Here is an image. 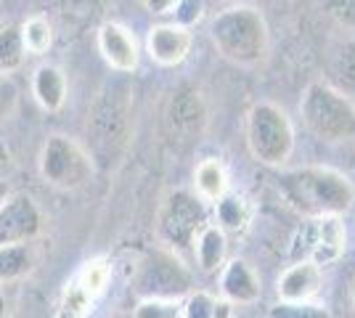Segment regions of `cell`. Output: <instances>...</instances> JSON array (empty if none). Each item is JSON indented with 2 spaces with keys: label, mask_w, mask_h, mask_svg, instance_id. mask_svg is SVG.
<instances>
[{
  "label": "cell",
  "mask_w": 355,
  "mask_h": 318,
  "mask_svg": "<svg viewBox=\"0 0 355 318\" xmlns=\"http://www.w3.org/2000/svg\"><path fill=\"white\" fill-rule=\"evenodd\" d=\"M276 186L284 202L302 218H342L355 204L353 181L337 167L305 165L282 170Z\"/></svg>",
  "instance_id": "1"
},
{
  "label": "cell",
  "mask_w": 355,
  "mask_h": 318,
  "mask_svg": "<svg viewBox=\"0 0 355 318\" xmlns=\"http://www.w3.org/2000/svg\"><path fill=\"white\" fill-rule=\"evenodd\" d=\"M209 40L225 61L257 69L270 56V30L254 6H231L212 19Z\"/></svg>",
  "instance_id": "2"
},
{
  "label": "cell",
  "mask_w": 355,
  "mask_h": 318,
  "mask_svg": "<svg viewBox=\"0 0 355 318\" xmlns=\"http://www.w3.org/2000/svg\"><path fill=\"white\" fill-rule=\"evenodd\" d=\"M300 114L313 136L329 143L355 141V101L337 85L315 80L300 98Z\"/></svg>",
  "instance_id": "3"
},
{
  "label": "cell",
  "mask_w": 355,
  "mask_h": 318,
  "mask_svg": "<svg viewBox=\"0 0 355 318\" xmlns=\"http://www.w3.org/2000/svg\"><path fill=\"white\" fill-rule=\"evenodd\" d=\"M130 93L128 88L119 85H109L90 109L88 114V138L90 146L88 152L96 159L112 162L117 159L128 136H130Z\"/></svg>",
  "instance_id": "4"
},
{
  "label": "cell",
  "mask_w": 355,
  "mask_h": 318,
  "mask_svg": "<svg viewBox=\"0 0 355 318\" xmlns=\"http://www.w3.org/2000/svg\"><path fill=\"white\" fill-rule=\"evenodd\" d=\"M247 149L266 167H284L295 152V125L279 104L257 101L247 112Z\"/></svg>",
  "instance_id": "5"
},
{
  "label": "cell",
  "mask_w": 355,
  "mask_h": 318,
  "mask_svg": "<svg viewBox=\"0 0 355 318\" xmlns=\"http://www.w3.org/2000/svg\"><path fill=\"white\" fill-rule=\"evenodd\" d=\"M37 167L48 186H53L59 191H77L93 178L96 162L80 141L56 133L43 143Z\"/></svg>",
  "instance_id": "6"
},
{
  "label": "cell",
  "mask_w": 355,
  "mask_h": 318,
  "mask_svg": "<svg viewBox=\"0 0 355 318\" xmlns=\"http://www.w3.org/2000/svg\"><path fill=\"white\" fill-rule=\"evenodd\" d=\"M347 249V231L342 218H302L300 228L289 244V260L292 263H315L329 265L337 263Z\"/></svg>",
  "instance_id": "7"
},
{
  "label": "cell",
  "mask_w": 355,
  "mask_h": 318,
  "mask_svg": "<svg viewBox=\"0 0 355 318\" xmlns=\"http://www.w3.org/2000/svg\"><path fill=\"white\" fill-rule=\"evenodd\" d=\"M205 226H207V204L186 188L170 191L157 212V233L173 249L191 247L193 236Z\"/></svg>",
  "instance_id": "8"
},
{
  "label": "cell",
  "mask_w": 355,
  "mask_h": 318,
  "mask_svg": "<svg viewBox=\"0 0 355 318\" xmlns=\"http://www.w3.org/2000/svg\"><path fill=\"white\" fill-rule=\"evenodd\" d=\"M43 231V212L27 194H11L0 204V247L30 244Z\"/></svg>",
  "instance_id": "9"
},
{
  "label": "cell",
  "mask_w": 355,
  "mask_h": 318,
  "mask_svg": "<svg viewBox=\"0 0 355 318\" xmlns=\"http://www.w3.org/2000/svg\"><path fill=\"white\" fill-rule=\"evenodd\" d=\"M109 279H112V265L106 263V258H93L88 263H83L77 276L67 284L61 310L69 316L83 318L93 308V303L106 292Z\"/></svg>",
  "instance_id": "10"
},
{
  "label": "cell",
  "mask_w": 355,
  "mask_h": 318,
  "mask_svg": "<svg viewBox=\"0 0 355 318\" xmlns=\"http://www.w3.org/2000/svg\"><path fill=\"white\" fill-rule=\"evenodd\" d=\"M164 117H167V130H170L173 138H178V141H193V138H199L205 133L209 120L205 96L196 91V88H191V85L180 88V91L173 93Z\"/></svg>",
  "instance_id": "11"
},
{
  "label": "cell",
  "mask_w": 355,
  "mask_h": 318,
  "mask_svg": "<svg viewBox=\"0 0 355 318\" xmlns=\"http://www.w3.org/2000/svg\"><path fill=\"white\" fill-rule=\"evenodd\" d=\"M191 289V276L170 255H151L138 273L141 297H180Z\"/></svg>",
  "instance_id": "12"
},
{
  "label": "cell",
  "mask_w": 355,
  "mask_h": 318,
  "mask_svg": "<svg viewBox=\"0 0 355 318\" xmlns=\"http://www.w3.org/2000/svg\"><path fill=\"white\" fill-rule=\"evenodd\" d=\"M96 46L101 59L119 75H130L138 69L141 61V48L135 35L119 21H104L96 32Z\"/></svg>",
  "instance_id": "13"
},
{
  "label": "cell",
  "mask_w": 355,
  "mask_h": 318,
  "mask_svg": "<svg viewBox=\"0 0 355 318\" xmlns=\"http://www.w3.org/2000/svg\"><path fill=\"white\" fill-rule=\"evenodd\" d=\"M193 48V35L189 27L175 21L154 24L146 35V53L159 67H180Z\"/></svg>",
  "instance_id": "14"
},
{
  "label": "cell",
  "mask_w": 355,
  "mask_h": 318,
  "mask_svg": "<svg viewBox=\"0 0 355 318\" xmlns=\"http://www.w3.org/2000/svg\"><path fill=\"white\" fill-rule=\"evenodd\" d=\"M324 287V271L315 263H292L276 279V294L282 303H311Z\"/></svg>",
  "instance_id": "15"
},
{
  "label": "cell",
  "mask_w": 355,
  "mask_h": 318,
  "mask_svg": "<svg viewBox=\"0 0 355 318\" xmlns=\"http://www.w3.org/2000/svg\"><path fill=\"white\" fill-rule=\"evenodd\" d=\"M260 276L250 263L241 258L225 260L220 268V297H225L231 305H252L260 300Z\"/></svg>",
  "instance_id": "16"
},
{
  "label": "cell",
  "mask_w": 355,
  "mask_h": 318,
  "mask_svg": "<svg viewBox=\"0 0 355 318\" xmlns=\"http://www.w3.org/2000/svg\"><path fill=\"white\" fill-rule=\"evenodd\" d=\"M67 93H69L67 75L56 64H40L32 72V96L43 112H51V114L59 112L67 104Z\"/></svg>",
  "instance_id": "17"
},
{
  "label": "cell",
  "mask_w": 355,
  "mask_h": 318,
  "mask_svg": "<svg viewBox=\"0 0 355 318\" xmlns=\"http://www.w3.org/2000/svg\"><path fill=\"white\" fill-rule=\"evenodd\" d=\"M193 258H196V265L205 273H218L225 265V258H228V236L220 226L215 223H207L202 228L191 242Z\"/></svg>",
  "instance_id": "18"
},
{
  "label": "cell",
  "mask_w": 355,
  "mask_h": 318,
  "mask_svg": "<svg viewBox=\"0 0 355 318\" xmlns=\"http://www.w3.org/2000/svg\"><path fill=\"white\" fill-rule=\"evenodd\" d=\"M228 191V170L218 157H205L193 170V194L207 202H218Z\"/></svg>",
  "instance_id": "19"
},
{
  "label": "cell",
  "mask_w": 355,
  "mask_h": 318,
  "mask_svg": "<svg viewBox=\"0 0 355 318\" xmlns=\"http://www.w3.org/2000/svg\"><path fill=\"white\" fill-rule=\"evenodd\" d=\"M215 218H218L215 226H220L225 233H228V231H231V233H241V231H247V226H250V220H252V204L247 202V197L225 191V194L215 202Z\"/></svg>",
  "instance_id": "20"
},
{
  "label": "cell",
  "mask_w": 355,
  "mask_h": 318,
  "mask_svg": "<svg viewBox=\"0 0 355 318\" xmlns=\"http://www.w3.org/2000/svg\"><path fill=\"white\" fill-rule=\"evenodd\" d=\"M35 268V249L30 244H8L0 247V284H11L24 276H30Z\"/></svg>",
  "instance_id": "21"
},
{
  "label": "cell",
  "mask_w": 355,
  "mask_h": 318,
  "mask_svg": "<svg viewBox=\"0 0 355 318\" xmlns=\"http://www.w3.org/2000/svg\"><path fill=\"white\" fill-rule=\"evenodd\" d=\"M183 318H234V305L215 292L196 289L183 300Z\"/></svg>",
  "instance_id": "22"
},
{
  "label": "cell",
  "mask_w": 355,
  "mask_h": 318,
  "mask_svg": "<svg viewBox=\"0 0 355 318\" xmlns=\"http://www.w3.org/2000/svg\"><path fill=\"white\" fill-rule=\"evenodd\" d=\"M19 32H21V43H24L27 56H43L53 46V27L40 14L30 16L24 24H19Z\"/></svg>",
  "instance_id": "23"
},
{
  "label": "cell",
  "mask_w": 355,
  "mask_h": 318,
  "mask_svg": "<svg viewBox=\"0 0 355 318\" xmlns=\"http://www.w3.org/2000/svg\"><path fill=\"white\" fill-rule=\"evenodd\" d=\"M27 56L24 43H21V32L14 21H3L0 24V72L11 75L21 67V61Z\"/></svg>",
  "instance_id": "24"
},
{
  "label": "cell",
  "mask_w": 355,
  "mask_h": 318,
  "mask_svg": "<svg viewBox=\"0 0 355 318\" xmlns=\"http://www.w3.org/2000/svg\"><path fill=\"white\" fill-rule=\"evenodd\" d=\"M133 318H183V303L180 297H141Z\"/></svg>",
  "instance_id": "25"
},
{
  "label": "cell",
  "mask_w": 355,
  "mask_h": 318,
  "mask_svg": "<svg viewBox=\"0 0 355 318\" xmlns=\"http://www.w3.org/2000/svg\"><path fill=\"white\" fill-rule=\"evenodd\" d=\"M268 318H331L329 308L318 303H279L268 310Z\"/></svg>",
  "instance_id": "26"
},
{
  "label": "cell",
  "mask_w": 355,
  "mask_h": 318,
  "mask_svg": "<svg viewBox=\"0 0 355 318\" xmlns=\"http://www.w3.org/2000/svg\"><path fill=\"white\" fill-rule=\"evenodd\" d=\"M16 109H19V85L11 75L0 72V125L11 120Z\"/></svg>",
  "instance_id": "27"
},
{
  "label": "cell",
  "mask_w": 355,
  "mask_h": 318,
  "mask_svg": "<svg viewBox=\"0 0 355 318\" xmlns=\"http://www.w3.org/2000/svg\"><path fill=\"white\" fill-rule=\"evenodd\" d=\"M334 72L340 77V82L345 85V93L350 96V91H355V40L342 48V53L337 56Z\"/></svg>",
  "instance_id": "28"
},
{
  "label": "cell",
  "mask_w": 355,
  "mask_h": 318,
  "mask_svg": "<svg viewBox=\"0 0 355 318\" xmlns=\"http://www.w3.org/2000/svg\"><path fill=\"white\" fill-rule=\"evenodd\" d=\"M170 14L175 16V24L191 30L193 24L202 21V16H205V0H178Z\"/></svg>",
  "instance_id": "29"
},
{
  "label": "cell",
  "mask_w": 355,
  "mask_h": 318,
  "mask_svg": "<svg viewBox=\"0 0 355 318\" xmlns=\"http://www.w3.org/2000/svg\"><path fill=\"white\" fill-rule=\"evenodd\" d=\"M175 3H178V0H144V6H146V11H148V14H154V16L170 14Z\"/></svg>",
  "instance_id": "30"
},
{
  "label": "cell",
  "mask_w": 355,
  "mask_h": 318,
  "mask_svg": "<svg viewBox=\"0 0 355 318\" xmlns=\"http://www.w3.org/2000/svg\"><path fill=\"white\" fill-rule=\"evenodd\" d=\"M6 165H8V152H6L3 143H0V178H3V173H6Z\"/></svg>",
  "instance_id": "31"
},
{
  "label": "cell",
  "mask_w": 355,
  "mask_h": 318,
  "mask_svg": "<svg viewBox=\"0 0 355 318\" xmlns=\"http://www.w3.org/2000/svg\"><path fill=\"white\" fill-rule=\"evenodd\" d=\"M8 197H11V188H8V183L0 178V204H3V202H6Z\"/></svg>",
  "instance_id": "32"
},
{
  "label": "cell",
  "mask_w": 355,
  "mask_h": 318,
  "mask_svg": "<svg viewBox=\"0 0 355 318\" xmlns=\"http://www.w3.org/2000/svg\"><path fill=\"white\" fill-rule=\"evenodd\" d=\"M0 318H8V300L3 294V289H0Z\"/></svg>",
  "instance_id": "33"
},
{
  "label": "cell",
  "mask_w": 355,
  "mask_h": 318,
  "mask_svg": "<svg viewBox=\"0 0 355 318\" xmlns=\"http://www.w3.org/2000/svg\"><path fill=\"white\" fill-rule=\"evenodd\" d=\"M59 318H77V316H69V313H64V310H61V316Z\"/></svg>",
  "instance_id": "34"
},
{
  "label": "cell",
  "mask_w": 355,
  "mask_h": 318,
  "mask_svg": "<svg viewBox=\"0 0 355 318\" xmlns=\"http://www.w3.org/2000/svg\"><path fill=\"white\" fill-rule=\"evenodd\" d=\"M353 310H355V289H353Z\"/></svg>",
  "instance_id": "35"
}]
</instances>
